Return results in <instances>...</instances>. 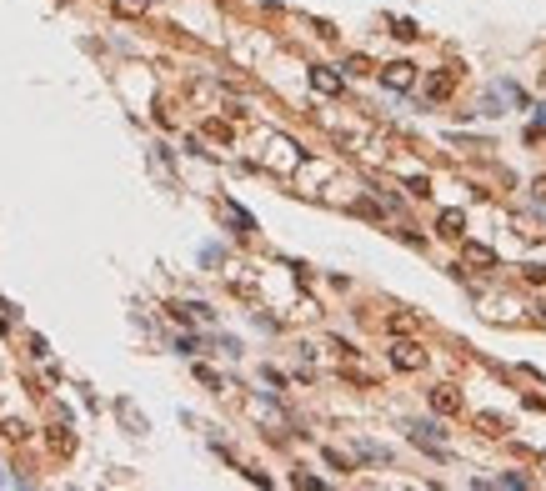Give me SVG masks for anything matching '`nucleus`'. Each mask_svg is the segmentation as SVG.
I'll use <instances>...</instances> for the list:
<instances>
[{
    "instance_id": "6ab92c4d",
    "label": "nucleus",
    "mask_w": 546,
    "mask_h": 491,
    "mask_svg": "<svg viewBox=\"0 0 546 491\" xmlns=\"http://www.w3.org/2000/svg\"><path fill=\"white\" fill-rule=\"evenodd\" d=\"M0 336H6V321H0Z\"/></svg>"
},
{
    "instance_id": "ddd939ff",
    "label": "nucleus",
    "mask_w": 546,
    "mask_h": 491,
    "mask_svg": "<svg viewBox=\"0 0 546 491\" xmlns=\"http://www.w3.org/2000/svg\"><path fill=\"white\" fill-rule=\"evenodd\" d=\"M206 136L226 146V141H231V126H226V121H206Z\"/></svg>"
},
{
    "instance_id": "0eeeda50",
    "label": "nucleus",
    "mask_w": 546,
    "mask_h": 491,
    "mask_svg": "<svg viewBox=\"0 0 546 491\" xmlns=\"http://www.w3.org/2000/svg\"><path fill=\"white\" fill-rule=\"evenodd\" d=\"M461 256H466L471 266H497V251L481 246V241H466V236H461Z\"/></svg>"
},
{
    "instance_id": "7ed1b4c3",
    "label": "nucleus",
    "mask_w": 546,
    "mask_h": 491,
    "mask_svg": "<svg viewBox=\"0 0 546 491\" xmlns=\"http://www.w3.org/2000/svg\"><path fill=\"white\" fill-rule=\"evenodd\" d=\"M451 90H456V71H451V66L426 76V95H431V100H451Z\"/></svg>"
},
{
    "instance_id": "423d86ee",
    "label": "nucleus",
    "mask_w": 546,
    "mask_h": 491,
    "mask_svg": "<svg viewBox=\"0 0 546 491\" xmlns=\"http://www.w3.org/2000/svg\"><path fill=\"white\" fill-rule=\"evenodd\" d=\"M311 85H316L321 95H341V76H336L331 66H316V71H311Z\"/></svg>"
},
{
    "instance_id": "f257e3e1",
    "label": "nucleus",
    "mask_w": 546,
    "mask_h": 491,
    "mask_svg": "<svg viewBox=\"0 0 546 491\" xmlns=\"http://www.w3.org/2000/svg\"><path fill=\"white\" fill-rule=\"evenodd\" d=\"M391 366H396V371H421V366H426V351H421V341H411V336H396V346H391Z\"/></svg>"
},
{
    "instance_id": "20e7f679",
    "label": "nucleus",
    "mask_w": 546,
    "mask_h": 491,
    "mask_svg": "<svg viewBox=\"0 0 546 491\" xmlns=\"http://www.w3.org/2000/svg\"><path fill=\"white\" fill-rule=\"evenodd\" d=\"M431 411L436 416H461V391L456 386H436L431 391Z\"/></svg>"
},
{
    "instance_id": "f3484780",
    "label": "nucleus",
    "mask_w": 546,
    "mask_h": 491,
    "mask_svg": "<svg viewBox=\"0 0 546 491\" xmlns=\"http://www.w3.org/2000/svg\"><path fill=\"white\" fill-rule=\"evenodd\" d=\"M196 381H206V386H221V376H215L210 366H196Z\"/></svg>"
},
{
    "instance_id": "2eb2a0df",
    "label": "nucleus",
    "mask_w": 546,
    "mask_h": 491,
    "mask_svg": "<svg viewBox=\"0 0 546 491\" xmlns=\"http://www.w3.org/2000/svg\"><path fill=\"white\" fill-rule=\"evenodd\" d=\"M391 35H396V40H416V35H421V30H416V25H411V20H396V25H391Z\"/></svg>"
},
{
    "instance_id": "1a4fd4ad",
    "label": "nucleus",
    "mask_w": 546,
    "mask_h": 491,
    "mask_svg": "<svg viewBox=\"0 0 546 491\" xmlns=\"http://www.w3.org/2000/svg\"><path fill=\"white\" fill-rule=\"evenodd\" d=\"M386 331H391V336H411V331H416V316H406V311L386 316Z\"/></svg>"
},
{
    "instance_id": "dca6fc26",
    "label": "nucleus",
    "mask_w": 546,
    "mask_h": 491,
    "mask_svg": "<svg viewBox=\"0 0 546 491\" xmlns=\"http://www.w3.org/2000/svg\"><path fill=\"white\" fill-rule=\"evenodd\" d=\"M116 11H121V16H141V11H146V0H116Z\"/></svg>"
},
{
    "instance_id": "f03ea898",
    "label": "nucleus",
    "mask_w": 546,
    "mask_h": 491,
    "mask_svg": "<svg viewBox=\"0 0 546 491\" xmlns=\"http://www.w3.org/2000/svg\"><path fill=\"white\" fill-rule=\"evenodd\" d=\"M381 85H391V90H411V85H416V66H411V61H391V66H381Z\"/></svg>"
},
{
    "instance_id": "4468645a",
    "label": "nucleus",
    "mask_w": 546,
    "mask_h": 491,
    "mask_svg": "<svg viewBox=\"0 0 546 491\" xmlns=\"http://www.w3.org/2000/svg\"><path fill=\"white\" fill-rule=\"evenodd\" d=\"M406 191H411L416 201H426V196H431V181H426V176H411V181H406Z\"/></svg>"
},
{
    "instance_id": "39448f33",
    "label": "nucleus",
    "mask_w": 546,
    "mask_h": 491,
    "mask_svg": "<svg viewBox=\"0 0 546 491\" xmlns=\"http://www.w3.org/2000/svg\"><path fill=\"white\" fill-rule=\"evenodd\" d=\"M436 236L461 241V236H466V215H461V211H441V215H436Z\"/></svg>"
},
{
    "instance_id": "6e6552de",
    "label": "nucleus",
    "mask_w": 546,
    "mask_h": 491,
    "mask_svg": "<svg viewBox=\"0 0 546 491\" xmlns=\"http://www.w3.org/2000/svg\"><path fill=\"white\" fill-rule=\"evenodd\" d=\"M50 451H56V456H71V451H76V436H71L66 426H56V431H50Z\"/></svg>"
},
{
    "instance_id": "9d476101",
    "label": "nucleus",
    "mask_w": 546,
    "mask_h": 491,
    "mask_svg": "<svg viewBox=\"0 0 546 491\" xmlns=\"http://www.w3.org/2000/svg\"><path fill=\"white\" fill-rule=\"evenodd\" d=\"M0 436L6 442H30V426L25 421H0Z\"/></svg>"
},
{
    "instance_id": "9b49d317",
    "label": "nucleus",
    "mask_w": 546,
    "mask_h": 491,
    "mask_svg": "<svg viewBox=\"0 0 546 491\" xmlns=\"http://www.w3.org/2000/svg\"><path fill=\"white\" fill-rule=\"evenodd\" d=\"M476 426H481L486 436H502V431H506V421H502V416H491V411H481V416H476Z\"/></svg>"
},
{
    "instance_id": "a211bd4d",
    "label": "nucleus",
    "mask_w": 546,
    "mask_h": 491,
    "mask_svg": "<svg viewBox=\"0 0 546 491\" xmlns=\"http://www.w3.org/2000/svg\"><path fill=\"white\" fill-rule=\"evenodd\" d=\"M526 281H541V286H546V266H526Z\"/></svg>"
},
{
    "instance_id": "f8f14e48",
    "label": "nucleus",
    "mask_w": 546,
    "mask_h": 491,
    "mask_svg": "<svg viewBox=\"0 0 546 491\" xmlns=\"http://www.w3.org/2000/svg\"><path fill=\"white\" fill-rule=\"evenodd\" d=\"M341 71H346V76H371V61H366V56H346Z\"/></svg>"
}]
</instances>
